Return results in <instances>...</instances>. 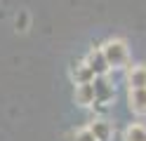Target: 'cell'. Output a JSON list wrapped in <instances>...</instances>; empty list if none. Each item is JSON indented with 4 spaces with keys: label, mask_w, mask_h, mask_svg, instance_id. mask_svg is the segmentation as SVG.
<instances>
[{
    "label": "cell",
    "mask_w": 146,
    "mask_h": 141,
    "mask_svg": "<svg viewBox=\"0 0 146 141\" xmlns=\"http://www.w3.org/2000/svg\"><path fill=\"white\" fill-rule=\"evenodd\" d=\"M102 54L108 64V68H123V66L130 61V52H127V42L120 38H113V40H106L102 47Z\"/></svg>",
    "instance_id": "1"
},
{
    "label": "cell",
    "mask_w": 146,
    "mask_h": 141,
    "mask_svg": "<svg viewBox=\"0 0 146 141\" xmlns=\"http://www.w3.org/2000/svg\"><path fill=\"white\" fill-rule=\"evenodd\" d=\"M92 85H94V101H102V103L113 101L115 89H113V85L106 80V75H97L92 80Z\"/></svg>",
    "instance_id": "2"
},
{
    "label": "cell",
    "mask_w": 146,
    "mask_h": 141,
    "mask_svg": "<svg viewBox=\"0 0 146 141\" xmlns=\"http://www.w3.org/2000/svg\"><path fill=\"white\" fill-rule=\"evenodd\" d=\"M85 64L90 66V71H92L94 75H106L108 71V64H106V59H104V54H102V47H97V50H92L87 56H85Z\"/></svg>",
    "instance_id": "3"
},
{
    "label": "cell",
    "mask_w": 146,
    "mask_h": 141,
    "mask_svg": "<svg viewBox=\"0 0 146 141\" xmlns=\"http://www.w3.org/2000/svg\"><path fill=\"white\" fill-rule=\"evenodd\" d=\"M127 106L137 115H146V87L130 89V94H127Z\"/></svg>",
    "instance_id": "4"
},
{
    "label": "cell",
    "mask_w": 146,
    "mask_h": 141,
    "mask_svg": "<svg viewBox=\"0 0 146 141\" xmlns=\"http://www.w3.org/2000/svg\"><path fill=\"white\" fill-rule=\"evenodd\" d=\"M76 103H78V106H83V108H87V106H92V103H94V85L92 82L76 85Z\"/></svg>",
    "instance_id": "5"
},
{
    "label": "cell",
    "mask_w": 146,
    "mask_h": 141,
    "mask_svg": "<svg viewBox=\"0 0 146 141\" xmlns=\"http://www.w3.org/2000/svg\"><path fill=\"white\" fill-rule=\"evenodd\" d=\"M127 82H130V89H141L146 87V66H132L130 73H127Z\"/></svg>",
    "instance_id": "6"
},
{
    "label": "cell",
    "mask_w": 146,
    "mask_h": 141,
    "mask_svg": "<svg viewBox=\"0 0 146 141\" xmlns=\"http://www.w3.org/2000/svg\"><path fill=\"white\" fill-rule=\"evenodd\" d=\"M71 75H73V80H76V85L80 82H92L97 75L90 71V66L85 61H78V64H73V68H71Z\"/></svg>",
    "instance_id": "7"
},
{
    "label": "cell",
    "mask_w": 146,
    "mask_h": 141,
    "mask_svg": "<svg viewBox=\"0 0 146 141\" xmlns=\"http://www.w3.org/2000/svg\"><path fill=\"white\" fill-rule=\"evenodd\" d=\"M87 129L94 134V139H97V141H108V139H111V134H113L111 122H106V120H94Z\"/></svg>",
    "instance_id": "8"
},
{
    "label": "cell",
    "mask_w": 146,
    "mask_h": 141,
    "mask_svg": "<svg viewBox=\"0 0 146 141\" xmlns=\"http://www.w3.org/2000/svg\"><path fill=\"white\" fill-rule=\"evenodd\" d=\"M125 141H146V127L139 125V122H134V125H130L125 129V134H123Z\"/></svg>",
    "instance_id": "9"
},
{
    "label": "cell",
    "mask_w": 146,
    "mask_h": 141,
    "mask_svg": "<svg viewBox=\"0 0 146 141\" xmlns=\"http://www.w3.org/2000/svg\"><path fill=\"white\" fill-rule=\"evenodd\" d=\"M73 141H97V139H94V134H92L90 129H80L78 134H76V139H73Z\"/></svg>",
    "instance_id": "10"
}]
</instances>
